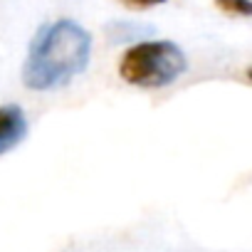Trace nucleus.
I'll return each mask as SVG.
<instances>
[{"instance_id":"1","label":"nucleus","mask_w":252,"mask_h":252,"mask_svg":"<svg viewBox=\"0 0 252 252\" xmlns=\"http://www.w3.org/2000/svg\"><path fill=\"white\" fill-rule=\"evenodd\" d=\"M92 37L82 25L74 20L50 23L35 35L30 45L23 67V82L35 92L62 87L87 67Z\"/></svg>"},{"instance_id":"2","label":"nucleus","mask_w":252,"mask_h":252,"mask_svg":"<svg viewBox=\"0 0 252 252\" xmlns=\"http://www.w3.org/2000/svg\"><path fill=\"white\" fill-rule=\"evenodd\" d=\"M188 62L183 50L168 40L136 42L124 52L119 62V74L124 82L144 89H161L176 82L186 72Z\"/></svg>"},{"instance_id":"3","label":"nucleus","mask_w":252,"mask_h":252,"mask_svg":"<svg viewBox=\"0 0 252 252\" xmlns=\"http://www.w3.org/2000/svg\"><path fill=\"white\" fill-rule=\"evenodd\" d=\"M28 134V121L20 106L5 104L0 106V154L15 149Z\"/></svg>"},{"instance_id":"4","label":"nucleus","mask_w":252,"mask_h":252,"mask_svg":"<svg viewBox=\"0 0 252 252\" xmlns=\"http://www.w3.org/2000/svg\"><path fill=\"white\" fill-rule=\"evenodd\" d=\"M151 32L146 25H131V23H116V25H109V35L111 40L121 42V40H131V37H141Z\"/></svg>"},{"instance_id":"5","label":"nucleus","mask_w":252,"mask_h":252,"mask_svg":"<svg viewBox=\"0 0 252 252\" xmlns=\"http://www.w3.org/2000/svg\"><path fill=\"white\" fill-rule=\"evenodd\" d=\"M218 10L235 18H252V0H215Z\"/></svg>"},{"instance_id":"6","label":"nucleus","mask_w":252,"mask_h":252,"mask_svg":"<svg viewBox=\"0 0 252 252\" xmlns=\"http://www.w3.org/2000/svg\"><path fill=\"white\" fill-rule=\"evenodd\" d=\"M119 3H124L126 8H134V10H146V8H156L166 3V0H119Z\"/></svg>"},{"instance_id":"7","label":"nucleus","mask_w":252,"mask_h":252,"mask_svg":"<svg viewBox=\"0 0 252 252\" xmlns=\"http://www.w3.org/2000/svg\"><path fill=\"white\" fill-rule=\"evenodd\" d=\"M247 77H250V82H252V67H250V69H247Z\"/></svg>"}]
</instances>
